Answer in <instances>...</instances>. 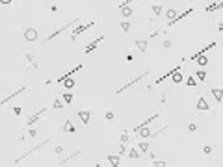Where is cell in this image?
I'll return each instance as SVG.
<instances>
[{"mask_svg":"<svg viewBox=\"0 0 223 167\" xmlns=\"http://www.w3.org/2000/svg\"><path fill=\"white\" fill-rule=\"evenodd\" d=\"M106 160L110 162V165H112V167H119V162H121L119 154H110V156H108V158H106Z\"/></svg>","mask_w":223,"mask_h":167,"instance_id":"cell-20","label":"cell"},{"mask_svg":"<svg viewBox=\"0 0 223 167\" xmlns=\"http://www.w3.org/2000/svg\"><path fill=\"white\" fill-rule=\"evenodd\" d=\"M61 84H63V87H65V89H69V91H71V89L74 87V80H73V76H67Z\"/></svg>","mask_w":223,"mask_h":167,"instance_id":"cell-25","label":"cell"},{"mask_svg":"<svg viewBox=\"0 0 223 167\" xmlns=\"http://www.w3.org/2000/svg\"><path fill=\"white\" fill-rule=\"evenodd\" d=\"M119 13H121L123 17L129 19V17H132V15H134V9H132L130 6H121V8H119Z\"/></svg>","mask_w":223,"mask_h":167,"instance_id":"cell-18","label":"cell"},{"mask_svg":"<svg viewBox=\"0 0 223 167\" xmlns=\"http://www.w3.org/2000/svg\"><path fill=\"white\" fill-rule=\"evenodd\" d=\"M153 165H154V167H167V162H166V160H164V162H162V160H153Z\"/></svg>","mask_w":223,"mask_h":167,"instance_id":"cell-33","label":"cell"},{"mask_svg":"<svg viewBox=\"0 0 223 167\" xmlns=\"http://www.w3.org/2000/svg\"><path fill=\"white\" fill-rule=\"evenodd\" d=\"M113 111H106V119H108V121H113Z\"/></svg>","mask_w":223,"mask_h":167,"instance_id":"cell-39","label":"cell"},{"mask_svg":"<svg viewBox=\"0 0 223 167\" xmlns=\"http://www.w3.org/2000/svg\"><path fill=\"white\" fill-rule=\"evenodd\" d=\"M24 58H26L28 61H34V54H32V52H26V54H24Z\"/></svg>","mask_w":223,"mask_h":167,"instance_id":"cell-38","label":"cell"},{"mask_svg":"<svg viewBox=\"0 0 223 167\" xmlns=\"http://www.w3.org/2000/svg\"><path fill=\"white\" fill-rule=\"evenodd\" d=\"M147 156H149V158H151V160H156V156H154V152H147Z\"/></svg>","mask_w":223,"mask_h":167,"instance_id":"cell-45","label":"cell"},{"mask_svg":"<svg viewBox=\"0 0 223 167\" xmlns=\"http://www.w3.org/2000/svg\"><path fill=\"white\" fill-rule=\"evenodd\" d=\"M210 95L214 97L216 102H223V89L221 87H210Z\"/></svg>","mask_w":223,"mask_h":167,"instance_id":"cell-11","label":"cell"},{"mask_svg":"<svg viewBox=\"0 0 223 167\" xmlns=\"http://www.w3.org/2000/svg\"><path fill=\"white\" fill-rule=\"evenodd\" d=\"M52 108H54V110H61V108H63V100H61V97H56V98H54V104H52Z\"/></svg>","mask_w":223,"mask_h":167,"instance_id":"cell-30","label":"cell"},{"mask_svg":"<svg viewBox=\"0 0 223 167\" xmlns=\"http://www.w3.org/2000/svg\"><path fill=\"white\" fill-rule=\"evenodd\" d=\"M11 2H13V0H0V4H4V6H9Z\"/></svg>","mask_w":223,"mask_h":167,"instance_id":"cell-42","label":"cell"},{"mask_svg":"<svg viewBox=\"0 0 223 167\" xmlns=\"http://www.w3.org/2000/svg\"><path fill=\"white\" fill-rule=\"evenodd\" d=\"M23 37H24V41H28V43H34V41H37V37H39V33H37V30L36 28H26L24 32H23Z\"/></svg>","mask_w":223,"mask_h":167,"instance_id":"cell-7","label":"cell"},{"mask_svg":"<svg viewBox=\"0 0 223 167\" xmlns=\"http://www.w3.org/2000/svg\"><path fill=\"white\" fill-rule=\"evenodd\" d=\"M61 152H63V147H61V145H60V147H56V149H54V154H58V156H60Z\"/></svg>","mask_w":223,"mask_h":167,"instance_id":"cell-41","label":"cell"},{"mask_svg":"<svg viewBox=\"0 0 223 167\" xmlns=\"http://www.w3.org/2000/svg\"><path fill=\"white\" fill-rule=\"evenodd\" d=\"M195 76H197V80L205 82V78H206V69H197V71H195Z\"/></svg>","mask_w":223,"mask_h":167,"instance_id":"cell-28","label":"cell"},{"mask_svg":"<svg viewBox=\"0 0 223 167\" xmlns=\"http://www.w3.org/2000/svg\"><path fill=\"white\" fill-rule=\"evenodd\" d=\"M45 113H47V106H43V108H39V110L36 111V113H34V115H30V117H28V121H26V126H28V128H30V126H34V125H36V122H37V121H39L41 117H43Z\"/></svg>","mask_w":223,"mask_h":167,"instance_id":"cell-4","label":"cell"},{"mask_svg":"<svg viewBox=\"0 0 223 167\" xmlns=\"http://www.w3.org/2000/svg\"><path fill=\"white\" fill-rule=\"evenodd\" d=\"M80 154H82V149H80V147H78V149H76V150H74V152H73V154H71V156H69V158H63V160H61V162H60V165H65V163H67V162H73V160H76V158H78V156H80Z\"/></svg>","mask_w":223,"mask_h":167,"instance_id":"cell-16","label":"cell"},{"mask_svg":"<svg viewBox=\"0 0 223 167\" xmlns=\"http://www.w3.org/2000/svg\"><path fill=\"white\" fill-rule=\"evenodd\" d=\"M203 152H205V156H212V152H214V149H212L210 145H205V147H203Z\"/></svg>","mask_w":223,"mask_h":167,"instance_id":"cell-34","label":"cell"},{"mask_svg":"<svg viewBox=\"0 0 223 167\" xmlns=\"http://www.w3.org/2000/svg\"><path fill=\"white\" fill-rule=\"evenodd\" d=\"M73 24H74V26H76V24H78V19H74V20H69V22H67V24H63V26H61V28H58L56 32H52V33H50V36H48L47 39H43V43H47V41H52V39H56V37L60 36V33H61V32H65V30H67V28H71Z\"/></svg>","mask_w":223,"mask_h":167,"instance_id":"cell-3","label":"cell"},{"mask_svg":"<svg viewBox=\"0 0 223 167\" xmlns=\"http://www.w3.org/2000/svg\"><path fill=\"white\" fill-rule=\"evenodd\" d=\"M28 136H30V138H36V136H37V130L30 128V130H28Z\"/></svg>","mask_w":223,"mask_h":167,"instance_id":"cell-36","label":"cell"},{"mask_svg":"<svg viewBox=\"0 0 223 167\" xmlns=\"http://www.w3.org/2000/svg\"><path fill=\"white\" fill-rule=\"evenodd\" d=\"M37 69V63L36 61H32V65H30V71H36Z\"/></svg>","mask_w":223,"mask_h":167,"instance_id":"cell-43","label":"cell"},{"mask_svg":"<svg viewBox=\"0 0 223 167\" xmlns=\"http://www.w3.org/2000/svg\"><path fill=\"white\" fill-rule=\"evenodd\" d=\"M95 167H102V165H101V163H95Z\"/></svg>","mask_w":223,"mask_h":167,"instance_id":"cell-47","label":"cell"},{"mask_svg":"<svg viewBox=\"0 0 223 167\" xmlns=\"http://www.w3.org/2000/svg\"><path fill=\"white\" fill-rule=\"evenodd\" d=\"M121 30H123L125 33H129V32L132 30V22H130V20H123V22H121Z\"/></svg>","mask_w":223,"mask_h":167,"instance_id":"cell-27","label":"cell"},{"mask_svg":"<svg viewBox=\"0 0 223 167\" xmlns=\"http://www.w3.org/2000/svg\"><path fill=\"white\" fill-rule=\"evenodd\" d=\"M197 130H199L197 122H188V132H190V134H194V132H197Z\"/></svg>","mask_w":223,"mask_h":167,"instance_id":"cell-32","label":"cell"},{"mask_svg":"<svg viewBox=\"0 0 223 167\" xmlns=\"http://www.w3.org/2000/svg\"><path fill=\"white\" fill-rule=\"evenodd\" d=\"M73 98H74V97H73V93H63V95H61L63 104H71V102H73Z\"/></svg>","mask_w":223,"mask_h":167,"instance_id":"cell-29","label":"cell"},{"mask_svg":"<svg viewBox=\"0 0 223 167\" xmlns=\"http://www.w3.org/2000/svg\"><path fill=\"white\" fill-rule=\"evenodd\" d=\"M125 152H126V145H121V143H119V156L125 154Z\"/></svg>","mask_w":223,"mask_h":167,"instance_id":"cell-37","label":"cell"},{"mask_svg":"<svg viewBox=\"0 0 223 167\" xmlns=\"http://www.w3.org/2000/svg\"><path fill=\"white\" fill-rule=\"evenodd\" d=\"M50 11H52V13H56V11H58V6L52 4V6H50Z\"/></svg>","mask_w":223,"mask_h":167,"instance_id":"cell-44","label":"cell"},{"mask_svg":"<svg viewBox=\"0 0 223 167\" xmlns=\"http://www.w3.org/2000/svg\"><path fill=\"white\" fill-rule=\"evenodd\" d=\"M158 37H160V32H158V30L151 33V39H158Z\"/></svg>","mask_w":223,"mask_h":167,"instance_id":"cell-40","label":"cell"},{"mask_svg":"<svg viewBox=\"0 0 223 167\" xmlns=\"http://www.w3.org/2000/svg\"><path fill=\"white\" fill-rule=\"evenodd\" d=\"M195 110H197V111H210V104H208V100H206L205 97H199L197 104H195Z\"/></svg>","mask_w":223,"mask_h":167,"instance_id":"cell-8","label":"cell"},{"mask_svg":"<svg viewBox=\"0 0 223 167\" xmlns=\"http://www.w3.org/2000/svg\"><path fill=\"white\" fill-rule=\"evenodd\" d=\"M134 45H136V48L140 50L141 54H147V48H149V39H134Z\"/></svg>","mask_w":223,"mask_h":167,"instance_id":"cell-9","label":"cell"},{"mask_svg":"<svg viewBox=\"0 0 223 167\" xmlns=\"http://www.w3.org/2000/svg\"><path fill=\"white\" fill-rule=\"evenodd\" d=\"M61 132H63V134H74V132H76V128H74V122H73L71 119H65Z\"/></svg>","mask_w":223,"mask_h":167,"instance_id":"cell-12","label":"cell"},{"mask_svg":"<svg viewBox=\"0 0 223 167\" xmlns=\"http://www.w3.org/2000/svg\"><path fill=\"white\" fill-rule=\"evenodd\" d=\"M138 150H140V152H141V154H147V152H149V143H147V141H143V139H141V141H140V143H138Z\"/></svg>","mask_w":223,"mask_h":167,"instance_id":"cell-24","label":"cell"},{"mask_svg":"<svg viewBox=\"0 0 223 167\" xmlns=\"http://www.w3.org/2000/svg\"><path fill=\"white\" fill-rule=\"evenodd\" d=\"M95 24H97V22H88V24H76V26H74V30L71 32V37H69V39H73V41H74V39H78L84 32H86V30H91Z\"/></svg>","mask_w":223,"mask_h":167,"instance_id":"cell-1","label":"cell"},{"mask_svg":"<svg viewBox=\"0 0 223 167\" xmlns=\"http://www.w3.org/2000/svg\"><path fill=\"white\" fill-rule=\"evenodd\" d=\"M119 143H121V145H126V143H130V130H123Z\"/></svg>","mask_w":223,"mask_h":167,"instance_id":"cell-21","label":"cell"},{"mask_svg":"<svg viewBox=\"0 0 223 167\" xmlns=\"http://www.w3.org/2000/svg\"><path fill=\"white\" fill-rule=\"evenodd\" d=\"M192 13H194V8H188V9H184V11H182V13H178V15H177V19H175V20H171V22H167V24H166V28H171V26H175V24H178V22H180V20H184V19H186L188 15H192Z\"/></svg>","mask_w":223,"mask_h":167,"instance_id":"cell-6","label":"cell"},{"mask_svg":"<svg viewBox=\"0 0 223 167\" xmlns=\"http://www.w3.org/2000/svg\"><path fill=\"white\" fill-rule=\"evenodd\" d=\"M186 85H188V87H194V85H197V80H195L194 76H188V78H186Z\"/></svg>","mask_w":223,"mask_h":167,"instance_id":"cell-31","label":"cell"},{"mask_svg":"<svg viewBox=\"0 0 223 167\" xmlns=\"http://www.w3.org/2000/svg\"><path fill=\"white\" fill-rule=\"evenodd\" d=\"M24 89H26V87H19V89H17V91H15V93H11V95H8L6 98H2V100H0V106H4L6 102H9V100H13L15 97H19L20 93H23V91H24Z\"/></svg>","mask_w":223,"mask_h":167,"instance_id":"cell-14","label":"cell"},{"mask_svg":"<svg viewBox=\"0 0 223 167\" xmlns=\"http://www.w3.org/2000/svg\"><path fill=\"white\" fill-rule=\"evenodd\" d=\"M182 80H184V78H182V74H180V71H177V73L171 74V82L173 84H182Z\"/></svg>","mask_w":223,"mask_h":167,"instance_id":"cell-26","label":"cell"},{"mask_svg":"<svg viewBox=\"0 0 223 167\" xmlns=\"http://www.w3.org/2000/svg\"><path fill=\"white\" fill-rule=\"evenodd\" d=\"M195 61H197V65L201 67V69H205V67L208 65V56H206V54H201V56H197Z\"/></svg>","mask_w":223,"mask_h":167,"instance_id":"cell-19","label":"cell"},{"mask_svg":"<svg viewBox=\"0 0 223 167\" xmlns=\"http://www.w3.org/2000/svg\"><path fill=\"white\" fill-rule=\"evenodd\" d=\"M218 32H223V20L219 22V26H218Z\"/></svg>","mask_w":223,"mask_h":167,"instance_id":"cell-46","label":"cell"},{"mask_svg":"<svg viewBox=\"0 0 223 167\" xmlns=\"http://www.w3.org/2000/svg\"><path fill=\"white\" fill-rule=\"evenodd\" d=\"M76 115H78V119L82 121V125H84V126H88V125H89V119H91V111H88V110H80Z\"/></svg>","mask_w":223,"mask_h":167,"instance_id":"cell-10","label":"cell"},{"mask_svg":"<svg viewBox=\"0 0 223 167\" xmlns=\"http://www.w3.org/2000/svg\"><path fill=\"white\" fill-rule=\"evenodd\" d=\"M102 39H104V36H101V37H97V39H93L91 43H88V45H86V48H84V52H86V54L93 52L95 48H97V45H99V43H101Z\"/></svg>","mask_w":223,"mask_h":167,"instance_id":"cell-13","label":"cell"},{"mask_svg":"<svg viewBox=\"0 0 223 167\" xmlns=\"http://www.w3.org/2000/svg\"><path fill=\"white\" fill-rule=\"evenodd\" d=\"M129 158H132V160H140V158H141V152L138 150L136 147H132V149L129 150Z\"/></svg>","mask_w":223,"mask_h":167,"instance_id":"cell-23","label":"cell"},{"mask_svg":"<svg viewBox=\"0 0 223 167\" xmlns=\"http://www.w3.org/2000/svg\"><path fill=\"white\" fill-rule=\"evenodd\" d=\"M162 45H164V48H171L173 47V43L169 41V39H162Z\"/></svg>","mask_w":223,"mask_h":167,"instance_id":"cell-35","label":"cell"},{"mask_svg":"<svg viewBox=\"0 0 223 167\" xmlns=\"http://www.w3.org/2000/svg\"><path fill=\"white\" fill-rule=\"evenodd\" d=\"M149 74H151V73H149V71H145V73H141V74H138V76L134 78V80H130L129 84H125L123 87H119V89H117V91H115V93H117V95H119V93H123V91H126V89H129V87H132L134 84H138V82H140V80H143V78H145V76H149Z\"/></svg>","mask_w":223,"mask_h":167,"instance_id":"cell-5","label":"cell"},{"mask_svg":"<svg viewBox=\"0 0 223 167\" xmlns=\"http://www.w3.org/2000/svg\"><path fill=\"white\" fill-rule=\"evenodd\" d=\"M177 15H178V9H173V8H171V9H166V11H164V17H166V20H167V22L175 20V19H177Z\"/></svg>","mask_w":223,"mask_h":167,"instance_id":"cell-15","label":"cell"},{"mask_svg":"<svg viewBox=\"0 0 223 167\" xmlns=\"http://www.w3.org/2000/svg\"><path fill=\"white\" fill-rule=\"evenodd\" d=\"M47 143H50V138H47V139H45L43 143H39V145H36V147H34V149H30V150H26L24 154H20V156H19V158H15V163H19V162H23L24 158H28V156H30V154H36L37 150H41V149H45V147H47Z\"/></svg>","mask_w":223,"mask_h":167,"instance_id":"cell-2","label":"cell"},{"mask_svg":"<svg viewBox=\"0 0 223 167\" xmlns=\"http://www.w3.org/2000/svg\"><path fill=\"white\" fill-rule=\"evenodd\" d=\"M151 9H153V15H154V17H160V15L164 13V6H162V4H154Z\"/></svg>","mask_w":223,"mask_h":167,"instance_id":"cell-22","label":"cell"},{"mask_svg":"<svg viewBox=\"0 0 223 167\" xmlns=\"http://www.w3.org/2000/svg\"><path fill=\"white\" fill-rule=\"evenodd\" d=\"M158 115H160V113H153L151 117H147L145 121H141V122H140V125H138L136 128H141V126H149V125H151L153 121H156V119H158ZM136 128H134V130H136Z\"/></svg>","mask_w":223,"mask_h":167,"instance_id":"cell-17","label":"cell"}]
</instances>
